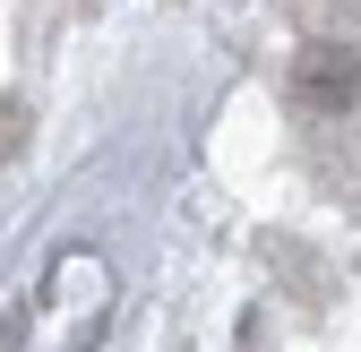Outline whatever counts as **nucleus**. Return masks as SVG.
Wrapping results in <instances>:
<instances>
[{"label":"nucleus","instance_id":"obj_1","mask_svg":"<svg viewBox=\"0 0 361 352\" xmlns=\"http://www.w3.org/2000/svg\"><path fill=\"white\" fill-rule=\"evenodd\" d=\"M284 103H293V120H310V129L361 120V52L336 43V34H310L301 52H293V69H284Z\"/></svg>","mask_w":361,"mask_h":352},{"label":"nucleus","instance_id":"obj_2","mask_svg":"<svg viewBox=\"0 0 361 352\" xmlns=\"http://www.w3.org/2000/svg\"><path fill=\"white\" fill-rule=\"evenodd\" d=\"M293 18L310 34H336V43H361V0H293Z\"/></svg>","mask_w":361,"mask_h":352},{"label":"nucleus","instance_id":"obj_3","mask_svg":"<svg viewBox=\"0 0 361 352\" xmlns=\"http://www.w3.org/2000/svg\"><path fill=\"white\" fill-rule=\"evenodd\" d=\"M18 146H26V103L0 95V155H18Z\"/></svg>","mask_w":361,"mask_h":352}]
</instances>
